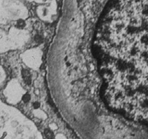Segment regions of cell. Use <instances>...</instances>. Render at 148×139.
<instances>
[{
    "mask_svg": "<svg viewBox=\"0 0 148 139\" xmlns=\"http://www.w3.org/2000/svg\"><path fill=\"white\" fill-rule=\"evenodd\" d=\"M58 64L70 100L148 127V0H109L87 37H63Z\"/></svg>",
    "mask_w": 148,
    "mask_h": 139,
    "instance_id": "6da1fadb",
    "label": "cell"
}]
</instances>
